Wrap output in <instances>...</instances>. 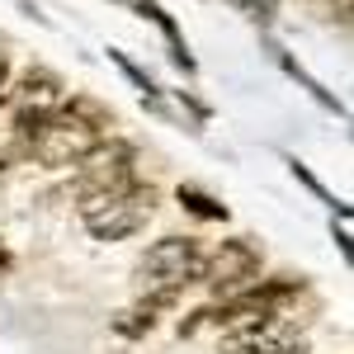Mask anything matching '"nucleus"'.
Returning a JSON list of instances; mask_svg holds the SVG:
<instances>
[{"instance_id":"f257e3e1","label":"nucleus","mask_w":354,"mask_h":354,"mask_svg":"<svg viewBox=\"0 0 354 354\" xmlns=\"http://www.w3.org/2000/svg\"><path fill=\"white\" fill-rule=\"evenodd\" d=\"M156 203H161V194L151 185H128V189L104 194V198H85L81 222L95 241H128L156 218Z\"/></svg>"},{"instance_id":"f03ea898","label":"nucleus","mask_w":354,"mask_h":354,"mask_svg":"<svg viewBox=\"0 0 354 354\" xmlns=\"http://www.w3.org/2000/svg\"><path fill=\"white\" fill-rule=\"evenodd\" d=\"M203 260H208V250L194 236H161L137 260V283H142V293H175L180 298L189 283L203 279Z\"/></svg>"},{"instance_id":"7ed1b4c3","label":"nucleus","mask_w":354,"mask_h":354,"mask_svg":"<svg viewBox=\"0 0 354 354\" xmlns=\"http://www.w3.org/2000/svg\"><path fill=\"white\" fill-rule=\"evenodd\" d=\"M137 185V147L123 137H104L100 147H90L76 161V198H104Z\"/></svg>"},{"instance_id":"20e7f679","label":"nucleus","mask_w":354,"mask_h":354,"mask_svg":"<svg viewBox=\"0 0 354 354\" xmlns=\"http://www.w3.org/2000/svg\"><path fill=\"white\" fill-rule=\"evenodd\" d=\"M100 142H104L100 128H90L81 113H71L66 104H57V109L48 113V123L38 128V137H33L28 161L48 165V170H66V165H76L85 151L100 147Z\"/></svg>"},{"instance_id":"39448f33","label":"nucleus","mask_w":354,"mask_h":354,"mask_svg":"<svg viewBox=\"0 0 354 354\" xmlns=\"http://www.w3.org/2000/svg\"><path fill=\"white\" fill-rule=\"evenodd\" d=\"M260 245L250 241V236H232V241H222L208 260H203V279L198 283H208L218 298H232V293H241L250 288L255 279H260Z\"/></svg>"},{"instance_id":"423d86ee","label":"nucleus","mask_w":354,"mask_h":354,"mask_svg":"<svg viewBox=\"0 0 354 354\" xmlns=\"http://www.w3.org/2000/svg\"><path fill=\"white\" fill-rule=\"evenodd\" d=\"M302 350H307V335L288 317H279V312L255 322V326L222 335V354H302Z\"/></svg>"},{"instance_id":"0eeeda50","label":"nucleus","mask_w":354,"mask_h":354,"mask_svg":"<svg viewBox=\"0 0 354 354\" xmlns=\"http://www.w3.org/2000/svg\"><path fill=\"white\" fill-rule=\"evenodd\" d=\"M62 100H66V85H62V76L48 71V66H28L19 81H10V104H15V109L53 113Z\"/></svg>"},{"instance_id":"6e6552de","label":"nucleus","mask_w":354,"mask_h":354,"mask_svg":"<svg viewBox=\"0 0 354 354\" xmlns=\"http://www.w3.org/2000/svg\"><path fill=\"white\" fill-rule=\"evenodd\" d=\"M175 307V293H142L133 307H123L118 317H113V330L123 335V340H142L147 330H156L161 322V312Z\"/></svg>"},{"instance_id":"1a4fd4ad","label":"nucleus","mask_w":354,"mask_h":354,"mask_svg":"<svg viewBox=\"0 0 354 354\" xmlns=\"http://www.w3.org/2000/svg\"><path fill=\"white\" fill-rule=\"evenodd\" d=\"M137 15L142 19H151V24L165 33V43H170V57H175V66H185V71H194V57H189V48H185V38H180V28H175V19L165 15L156 0H137Z\"/></svg>"},{"instance_id":"9d476101","label":"nucleus","mask_w":354,"mask_h":354,"mask_svg":"<svg viewBox=\"0 0 354 354\" xmlns=\"http://www.w3.org/2000/svg\"><path fill=\"white\" fill-rule=\"evenodd\" d=\"M175 198L185 203V213H194V218H203V222H227V203H218L213 194H203L198 185H180V189H175Z\"/></svg>"},{"instance_id":"9b49d317","label":"nucleus","mask_w":354,"mask_h":354,"mask_svg":"<svg viewBox=\"0 0 354 354\" xmlns=\"http://www.w3.org/2000/svg\"><path fill=\"white\" fill-rule=\"evenodd\" d=\"M62 104H66L71 113H81L90 128H100V133L109 137V128H113V109L109 104H100L95 95H71V100H62Z\"/></svg>"},{"instance_id":"f8f14e48","label":"nucleus","mask_w":354,"mask_h":354,"mask_svg":"<svg viewBox=\"0 0 354 354\" xmlns=\"http://www.w3.org/2000/svg\"><path fill=\"white\" fill-rule=\"evenodd\" d=\"M109 62H113V66H118V71H123V76H128V81L137 85V90H142V95H147V100H151V104H156V85H151V76H147L142 66H133V62H128V53L109 48Z\"/></svg>"},{"instance_id":"ddd939ff","label":"nucleus","mask_w":354,"mask_h":354,"mask_svg":"<svg viewBox=\"0 0 354 354\" xmlns=\"http://www.w3.org/2000/svg\"><path fill=\"white\" fill-rule=\"evenodd\" d=\"M24 161H28V156L19 151V142H15L10 133H0V189L10 185V175H15V170H19Z\"/></svg>"},{"instance_id":"4468645a","label":"nucleus","mask_w":354,"mask_h":354,"mask_svg":"<svg viewBox=\"0 0 354 354\" xmlns=\"http://www.w3.org/2000/svg\"><path fill=\"white\" fill-rule=\"evenodd\" d=\"M10 104V57L0 53V109Z\"/></svg>"},{"instance_id":"2eb2a0df","label":"nucleus","mask_w":354,"mask_h":354,"mask_svg":"<svg viewBox=\"0 0 354 354\" xmlns=\"http://www.w3.org/2000/svg\"><path fill=\"white\" fill-rule=\"evenodd\" d=\"M10 270V250H5V245H0V274Z\"/></svg>"},{"instance_id":"dca6fc26","label":"nucleus","mask_w":354,"mask_h":354,"mask_svg":"<svg viewBox=\"0 0 354 354\" xmlns=\"http://www.w3.org/2000/svg\"><path fill=\"white\" fill-rule=\"evenodd\" d=\"M340 5H345V0H340Z\"/></svg>"}]
</instances>
